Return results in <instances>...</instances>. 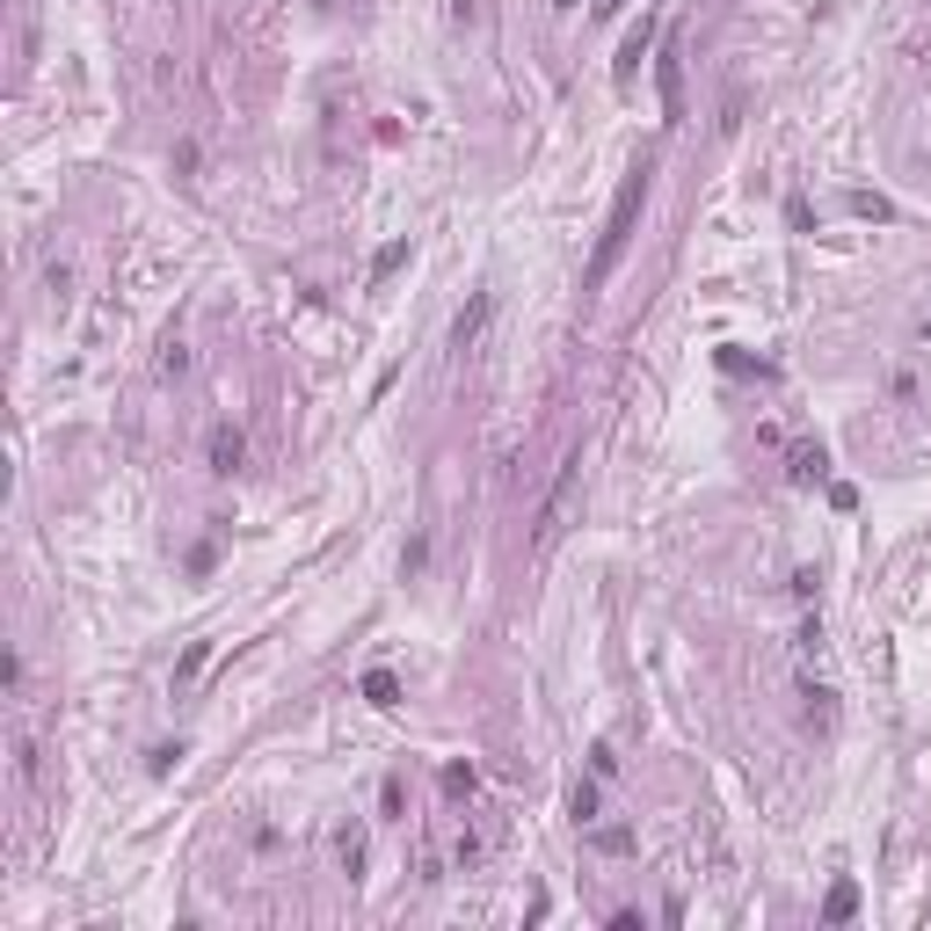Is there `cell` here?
<instances>
[{
	"mask_svg": "<svg viewBox=\"0 0 931 931\" xmlns=\"http://www.w3.org/2000/svg\"><path fill=\"white\" fill-rule=\"evenodd\" d=\"M488 314H495V298H488V292H473V298H466V314L451 320V349H459V357H466L473 343H481V328H488Z\"/></svg>",
	"mask_w": 931,
	"mask_h": 931,
	"instance_id": "obj_5",
	"label": "cell"
},
{
	"mask_svg": "<svg viewBox=\"0 0 931 931\" xmlns=\"http://www.w3.org/2000/svg\"><path fill=\"white\" fill-rule=\"evenodd\" d=\"M400 263H408V241H386L379 255H371V284H386V277L400 270Z\"/></svg>",
	"mask_w": 931,
	"mask_h": 931,
	"instance_id": "obj_15",
	"label": "cell"
},
{
	"mask_svg": "<svg viewBox=\"0 0 931 931\" xmlns=\"http://www.w3.org/2000/svg\"><path fill=\"white\" fill-rule=\"evenodd\" d=\"M822 473H830V451H822V444H793V451H786V481H793V488H815Z\"/></svg>",
	"mask_w": 931,
	"mask_h": 931,
	"instance_id": "obj_6",
	"label": "cell"
},
{
	"mask_svg": "<svg viewBox=\"0 0 931 931\" xmlns=\"http://www.w3.org/2000/svg\"><path fill=\"white\" fill-rule=\"evenodd\" d=\"M335 858H343L349 881H365V830H357V822H349V830H335Z\"/></svg>",
	"mask_w": 931,
	"mask_h": 931,
	"instance_id": "obj_10",
	"label": "cell"
},
{
	"mask_svg": "<svg viewBox=\"0 0 931 931\" xmlns=\"http://www.w3.org/2000/svg\"><path fill=\"white\" fill-rule=\"evenodd\" d=\"M204 451H212V473H241V466H247V437L233 430V422H219Z\"/></svg>",
	"mask_w": 931,
	"mask_h": 931,
	"instance_id": "obj_7",
	"label": "cell"
},
{
	"mask_svg": "<svg viewBox=\"0 0 931 931\" xmlns=\"http://www.w3.org/2000/svg\"><path fill=\"white\" fill-rule=\"evenodd\" d=\"M314 8H335V0H314Z\"/></svg>",
	"mask_w": 931,
	"mask_h": 931,
	"instance_id": "obj_20",
	"label": "cell"
},
{
	"mask_svg": "<svg viewBox=\"0 0 931 931\" xmlns=\"http://www.w3.org/2000/svg\"><path fill=\"white\" fill-rule=\"evenodd\" d=\"M655 95H662V124H685V51L662 44L655 59Z\"/></svg>",
	"mask_w": 931,
	"mask_h": 931,
	"instance_id": "obj_3",
	"label": "cell"
},
{
	"mask_svg": "<svg viewBox=\"0 0 931 931\" xmlns=\"http://www.w3.org/2000/svg\"><path fill=\"white\" fill-rule=\"evenodd\" d=\"M204 662H212V640H190V648H182V662H175V691H190L196 677H204Z\"/></svg>",
	"mask_w": 931,
	"mask_h": 931,
	"instance_id": "obj_11",
	"label": "cell"
},
{
	"mask_svg": "<svg viewBox=\"0 0 931 931\" xmlns=\"http://www.w3.org/2000/svg\"><path fill=\"white\" fill-rule=\"evenodd\" d=\"M844 204H852L858 219H873V226H895V204H888L881 190H852V196H844Z\"/></svg>",
	"mask_w": 931,
	"mask_h": 931,
	"instance_id": "obj_12",
	"label": "cell"
},
{
	"mask_svg": "<svg viewBox=\"0 0 931 931\" xmlns=\"http://www.w3.org/2000/svg\"><path fill=\"white\" fill-rule=\"evenodd\" d=\"M357 691H365V706H379V713L400 706V677H393V669H365V685Z\"/></svg>",
	"mask_w": 931,
	"mask_h": 931,
	"instance_id": "obj_9",
	"label": "cell"
},
{
	"mask_svg": "<svg viewBox=\"0 0 931 931\" xmlns=\"http://www.w3.org/2000/svg\"><path fill=\"white\" fill-rule=\"evenodd\" d=\"M640 204H648V161H634V175L618 182L612 212H604V233H597V255H589V277H583V292H604V284H612L618 255H626V241H634V219H640Z\"/></svg>",
	"mask_w": 931,
	"mask_h": 931,
	"instance_id": "obj_1",
	"label": "cell"
},
{
	"mask_svg": "<svg viewBox=\"0 0 931 931\" xmlns=\"http://www.w3.org/2000/svg\"><path fill=\"white\" fill-rule=\"evenodd\" d=\"M852 917H858V881L852 873H837L830 895H822V924H852Z\"/></svg>",
	"mask_w": 931,
	"mask_h": 931,
	"instance_id": "obj_8",
	"label": "cell"
},
{
	"mask_svg": "<svg viewBox=\"0 0 931 931\" xmlns=\"http://www.w3.org/2000/svg\"><path fill=\"white\" fill-rule=\"evenodd\" d=\"M567 815H575L583 830L597 822V815H604V801H597V786H589V779H575V786H567Z\"/></svg>",
	"mask_w": 931,
	"mask_h": 931,
	"instance_id": "obj_13",
	"label": "cell"
},
{
	"mask_svg": "<svg viewBox=\"0 0 931 931\" xmlns=\"http://www.w3.org/2000/svg\"><path fill=\"white\" fill-rule=\"evenodd\" d=\"M589 771H597V779H612V771H618V757H612V742H597V750H589Z\"/></svg>",
	"mask_w": 931,
	"mask_h": 931,
	"instance_id": "obj_18",
	"label": "cell"
},
{
	"mask_svg": "<svg viewBox=\"0 0 931 931\" xmlns=\"http://www.w3.org/2000/svg\"><path fill=\"white\" fill-rule=\"evenodd\" d=\"M618 8H626V0H597V15H618Z\"/></svg>",
	"mask_w": 931,
	"mask_h": 931,
	"instance_id": "obj_19",
	"label": "cell"
},
{
	"mask_svg": "<svg viewBox=\"0 0 931 931\" xmlns=\"http://www.w3.org/2000/svg\"><path fill=\"white\" fill-rule=\"evenodd\" d=\"M575 502H583V459H567L561 481H553V495L539 502V524H532V546H539V553L561 539L567 524H575Z\"/></svg>",
	"mask_w": 931,
	"mask_h": 931,
	"instance_id": "obj_2",
	"label": "cell"
},
{
	"mask_svg": "<svg viewBox=\"0 0 931 931\" xmlns=\"http://www.w3.org/2000/svg\"><path fill=\"white\" fill-rule=\"evenodd\" d=\"M473 786H481L473 764H444V801H473Z\"/></svg>",
	"mask_w": 931,
	"mask_h": 931,
	"instance_id": "obj_14",
	"label": "cell"
},
{
	"mask_svg": "<svg viewBox=\"0 0 931 931\" xmlns=\"http://www.w3.org/2000/svg\"><path fill=\"white\" fill-rule=\"evenodd\" d=\"M175 764H182V742H161V750H153V757H146V771H153V779H168Z\"/></svg>",
	"mask_w": 931,
	"mask_h": 931,
	"instance_id": "obj_17",
	"label": "cell"
},
{
	"mask_svg": "<svg viewBox=\"0 0 931 931\" xmlns=\"http://www.w3.org/2000/svg\"><path fill=\"white\" fill-rule=\"evenodd\" d=\"M655 51V15H640V29H626V44H618V59H612V80L618 88H634V74H640V59Z\"/></svg>",
	"mask_w": 931,
	"mask_h": 931,
	"instance_id": "obj_4",
	"label": "cell"
},
{
	"mask_svg": "<svg viewBox=\"0 0 931 931\" xmlns=\"http://www.w3.org/2000/svg\"><path fill=\"white\" fill-rule=\"evenodd\" d=\"M182 371H190V343H161V379H182Z\"/></svg>",
	"mask_w": 931,
	"mask_h": 931,
	"instance_id": "obj_16",
	"label": "cell"
}]
</instances>
